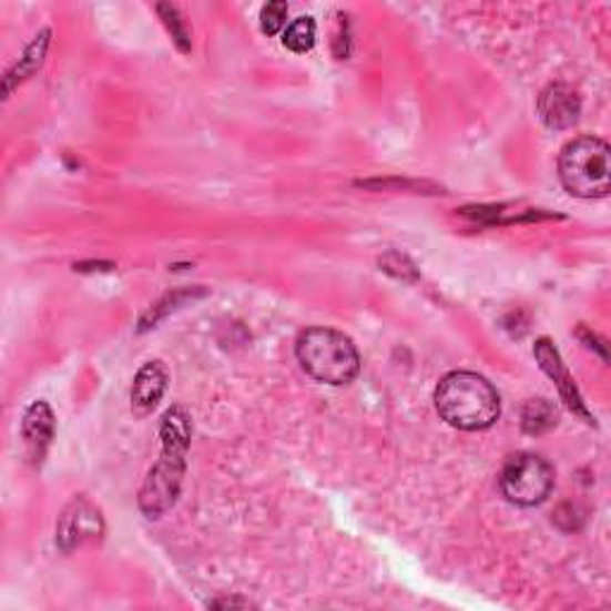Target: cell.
Returning <instances> with one entry per match:
<instances>
[{
	"instance_id": "3",
	"label": "cell",
	"mask_w": 611,
	"mask_h": 611,
	"mask_svg": "<svg viewBox=\"0 0 611 611\" xmlns=\"http://www.w3.org/2000/svg\"><path fill=\"white\" fill-rule=\"evenodd\" d=\"M296 358L306 375L325 385H347L361 368L356 344L330 327H308L296 339Z\"/></svg>"
},
{
	"instance_id": "9",
	"label": "cell",
	"mask_w": 611,
	"mask_h": 611,
	"mask_svg": "<svg viewBox=\"0 0 611 611\" xmlns=\"http://www.w3.org/2000/svg\"><path fill=\"white\" fill-rule=\"evenodd\" d=\"M55 430V418L51 406L45 401H34L27 409L22 420V435L29 449V457L34 461H41L45 449H49Z\"/></svg>"
},
{
	"instance_id": "11",
	"label": "cell",
	"mask_w": 611,
	"mask_h": 611,
	"mask_svg": "<svg viewBox=\"0 0 611 611\" xmlns=\"http://www.w3.org/2000/svg\"><path fill=\"white\" fill-rule=\"evenodd\" d=\"M557 420H559V414L547 399H530L523 406V430L528 435L550 432L557 426Z\"/></svg>"
},
{
	"instance_id": "14",
	"label": "cell",
	"mask_w": 611,
	"mask_h": 611,
	"mask_svg": "<svg viewBox=\"0 0 611 611\" xmlns=\"http://www.w3.org/2000/svg\"><path fill=\"white\" fill-rule=\"evenodd\" d=\"M159 12H161L163 22L167 24V29L172 31V39H175V41L180 43V49H182V51H190V41H186L190 37H186V29H184V24H182V20H180L177 8H172V6H159Z\"/></svg>"
},
{
	"instance_id": "6",
	"label": "cell",
	"mask_w": 611,
	"mask_h": 611,
	"mask_svg": "<svg viewBox=\"0 0 611 611\" xmlns=\"http://www.w3.org/2000/svg\"><path fill=\"white\" fill-rule=\"evenodd\" d=\"M101 532H103V521L99 511L93 509L89 501L74 499L58 523V544L65 552H70L74 547L84 544L86 540L99 538Z\"/></svg>"
},
{
	"instance_id": "10",
	"label": "cell",
	"mask_w": 611,
	"mask_h": 611,
	"mask_svg": "<svg viewBox=\"0 0 611 611\" xmlns=\"http://www.w3.org/2000/svg\"><path fill=\"white\" fill-rule=\"evenodd\" d=\"M167 387V373L161 361H151L136 373V380L132 387V409L134 414L144 416L155 409Z\"/></svg>"
},
{
	"instance_id": "12",
	"label": "cell",
	"mask_w": 611,
	"mask_h": 611,
	"mask_svg": "<svg viewBox=\"0 0 611 611\" xmlns=\"http://www.w3.org/2000/svg\"><path fill=\"white\" fill-rule=\"evenodd\" d=\"M282 43H285V49H289L294 53L310 51L313 45H316V22H313V18L294 20L287 27L285 37H282Z\"/></svg>"
},
{
	"instance_id": "2",
	"label": "cell",
	"mask_w": 611,
	"mask_h": 611,
	"mask_svg": "<svg viewBox=\"0 0 611 611\" xmlns=\"http://www.w3.org/2000/svg\"><path fill=\"white\" fill-rule=\"evenodd\" d=\"M437 414L457 430H485L499 418L501 401L497 389L478 373L457 370L442 378L435 389Z\"/></svg>"
},
{
	"instance_id": "15",
	"label": "cell",
	"mask_w": 611,
	"mask_h": 611,
	"mask_svg": "<svg viewBox=\"0 0 611 611\" xmlns=\"http://www.w3.org/2000/svg\"><path fill=\"white\" fill-rule=\"evenodd\" d=\"M211 607H248V602H240V600H223V602H211Z\"/></svg>"
},
{
	"instance_id": "1",
	"label": "cell",
	"mask_w": 611,
	"mask_h": 611,
	"mask_svg": "<svg viewBox=\"0 0 611 611\" xmlns=\"http://www.w3.org/2000/svg\"><path fill=\"white\" fill-rule=\"evenodd\" d=\"M163 454L161 461L151 468V473L141 488L139 507L149 519L163 516L180 495L184 476V457L192 442V418L182 406H172L161 422Z\"/></svg>"
},
{
	"instance_id": "4",
	"label": "cell",
	"mask_w": 611,
	"mask_h": 611,
	"mask_svg": "<svg viewBox=\"0 0 611 611\" xmlns=\"http://www.w3.org/2000/svg\"><path fill=\"white\" fill-rule=\"evenodd\" d=\"M559 180L571 196L604 198L611 190L609 144L598 136H578L559 153Z\"/></svg>"
},
{
	"instance_id": "5",
	"label": "cell",
	"mask_w": 611,
	"mask_h": 611,
	"mask_svg": "<svg viewBox=\"0 0 611 611\" xmlns=\"http://www.w3.org/2000/svg\"><path fill=\"white\" fill-rule=\"evenodd\" d=\"M499 488L516 507H538L554 490V468L538 454L519 451L501 468Z\"/></svg>"
},
{
	"instance_id": "13",
	"label": "cell",
	"mask_w": 611,
	"mask_h": 611,
	"mask_svg": "<svg viewBox=\"0 0 611 611\" xmlns=\"http://www.w3.org/2000/svg\"><path fill=\"white\" fill-rule=\"evenodd\" d=\"M287 3H282V0H275V3H268L263 6L261 10V29L265 31L268 37H275L277 31L285 27L287 22Z\"/></svg>"
},
{
	"instance_id": "8",
	"label": "cell",
	"mask_w": 611,
	"mask_h": 611,
	"mask_svg": "<svg viewBox=\"0 0 611 611\" xmlns=\"http://www.w3.org/2000/svg\"><path fill=\"white\" fill-rule=\"evenodd\" d=\"M536 358L540 361L542 370H544L547 375H550V378L557 383V387H559V391H561V397H563V401H567L569 409H571L573 414L581 416L585 422H592V416H590L588 409H585L583 397L578 395V389H576V385H573V378L569 375V370L563 368L561 358H559V352L554 349V344H552L550 339H540V342L536 344Z\"/></svg>"
},
{
	"instance_id": "7",
	"label": "cell",
	"mask_w": 611,
	"mask_h": 611,
	"mask_svg": "<svg viewBox=\"0 0 611 611\" xmlns=\"http://www.w3.org/2000/svg\"><path fill=\"white\" fill-rule=\"evenodd\" d=\"M538 115L550 130H569L581 118V96L569 84H550L538 99Z\"/></svg>"
}]
</instances>
